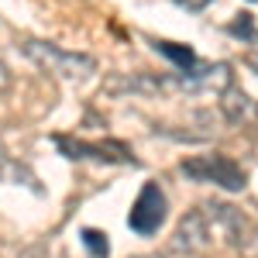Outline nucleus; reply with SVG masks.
Here are the masks:
<instances>
[{"mask_svg":"<svg viewBox=\"0 0 258 258\" xmlns=\"http://www.w3.org/2000/svg\"><path fill=\"white\" fill-rule=\"evenodd\" d=\"M176 4H182V7H189V11H203L210 0H176Z\"/></svg>","mask_w":258,"mask_h":258,"instance_id":"13","label":"nucleus"},{"mask_svg":"<svg viewBox=\"0 0 258 258\" xmlns=\"http://www.w3.org/2000/svg\"><path fill=\"white\" fill-rule=\"evenodd\" d=\"M155 52H162L165 59L176 62V73H182V69H189L193 62H197V55L186 48V45H176V41H155Z\"/></svg>","mask_w":258,"mask_h":258,"instance_id":"8","label":"nucleus"},{"mask_svg":"<svg viewBox=\"0 0 258 258\" xmlns=\"http://www.w3.org/2000/svg\"><path fill=\"white\" fill-rule=\"evenodd\" d=\"M7 90H11V69H7V66L0 62V97H4Z\"/></svg>","mask_w":258,"mask_h":258,"instance_id":"12","label":"nucleus"},{"mask_svg":"<svg viewBox=\"0 0 258 258\" xmlns=\"http://www.w3.org/2000/svg\"><path fill=\"white\" fill-rule=\"evenodd\" d=\"M24 55L38 66L41 73L55 76L62 83H83L97 73V59L93 55H83V52H66L52 41H38V38H24L21 41Z\"/></svg>","mask_w":258,"mask_h":258,"instance_id":"1","label":"nucleus"},{"mask_svg":"<svg viewBox=\"0 0 258 258\" xmlns=\"http://www.w3.org/2000/svg\"><path fill=\"white\" fill-rule=\"evenodd\" d=\"M244 62H248L251 73H258V31L251 35V41H248V55H244Z\"/></svg>","mask_w":258,"mask_h":258,"instance_id":"11","label":"nucleus"},{"mask_svg":"<svg viewBox=\"0 0 258 258\" xmlns=\"http://www.w3.org/2000/svg\"><path fill=\"white\" fill-rule=\"evenodd\" d=\"M165 210H169V200H165V193H162V186L159 182H145L138 200L131 203L127 227H131L135 234H141V238H152L162 224H165Z\"/></svg>","mask_w":258,"mask_h":258,"instance_id":"3","label":"nucleus"},{"mask_svg":"<svg viewBox=\"0 0 258 258\" xmlns=\"http://www.w3.org/2000/svg\"><path fill=\"white\" fill-rule=\"evenodd\" d=\"M220 114L231 120V124H248V120L258 117V103L244 90L238 86H227L224 93H220Z\"/></svg>","mask_w":258,"mask_h":258,"instance_id":"6","label":"nucleus"},{"mask_svg":"<svg viewBox=\"0 0 258 258\" xmlns=\"http://www.w3.org/2000/svg\"><path fill=\"white\" fill-rule=\"evenodd\" d=\"M59 152L66 159H97V162H131L135 165V155L127 145L120 141H80V138H66L59 135L55 138Z\"/></svg>","mask_w":258,"mask_h":258,"instance_id":"5","label":"nucleus"},{"mask_svg":"<svg viewBox=\"0 0 258 258\" xmlns=\"http://www.w3.org/2000/svg\"><path fill=\"white\" fill-rule=\"evenodd\" d=\"M227 31H231L234 38H241V41H251V35H255V21H251V14H238V21L227 24Z\"/></svg>","mask_w":258,"mask_h":258,"instance_id":"10","label":"nucleus"},{"mask_svg":"<svg viewBox=\"0 0 258 258\" xmlns=\"http://www.w3.org/2000/svg\"><path fill=\"white\" fill-rule=\"evenodd\" d=\"M179 172L197 179V182H214V186L231 189V193L244 189V169L231 155H220V152H214V155H193V159H186L179 165Z\"/></svg>","mask_w":258,"mask_h":258,"instance_id":"2","label":"nucleus"},{"mask_svg":"<svg viewBox=\"0 0 258 258\" xmlns=\"http://www.w3.org/2000/svg\"><path fill=\"white\" fill-rule=\"evenodd\" d=\"M165 80H155L148 73H131V76H114L107 80V93H159Z\"/></svg>","mask_w":258,"mask_h":258,"instance_id":"7","label":"nucleus"},{"mask_svg":"<svg viewBox=\"0 0 258 258\" xmlns=\"http://www.w3.org/2000/svg\"><path fill=\"white\" fill-rule=\"evenodd\" d=\"M11 169V159H7V148H4V141H0V176Z\"/></svg>","mask_w":258,"mask_h":258,"instance_id":"14","label":"nucleus"},{"mask_svg":"<svg viewBox=\"0 0 258 258\" xmlns=\"http://www.w3.org/2000/svg\"><path fill=\"white\" fill-rule=\"evenodd\" d=\"M83 244H86V251L93 258H107L110 255V244H107V234L103 231H97V227H83Z\"/></svg>","mask_w":258,"mask_h":258,"instance_id":"9","label":"nucleus"},{"mask_svg":"<svg viewBox=\"0 0 258 258\" xmlns=\"http://www.w3.org/2000/svg\"><path fill=\"white\" fill-rule=\"evenodd\" d=\"M179 90L186 93H224L227 86H234V73L227 62H193L189 69H182L172 76Z\"/></svg>","mask_w":258,"mask_h":258,"instance_id":"4","label":"nucleus"}]
</instances>
